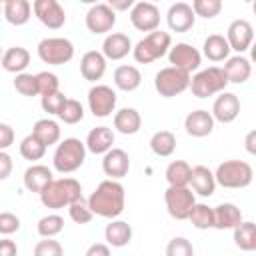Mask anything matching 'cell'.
I'll return each mask as SVG.
<instances>
[{
	"label": "cell",
	"mask_w": 256,
	"mask_h": 256,
	"mask_svg": "<svg viewBox=\"0 0 256 256\" xmlns=\"http://www.w3.org/2000/svg\"><path fill=\"white\" fill-rule=\"evenodd\" d=\"M88 204H90V208L96 216L110 218V220L118 218L124 212V206H126V190L114 178L102 180L96 186V190L88 196Z\"/></svg>",
	"instance_id": "1"
},
{
	"label": "cell",
	"mask_w": 256,
	"mask_h": 256,
	"mask_svg": "<svg viewBox=\"0 0 256 256\" xmlns=\"http://www.w3.org/2000/svg\"><path fill=\"white\" fill-rule=\"evenodd\" d=\"M38 196L46 208L60 210L64 206H70L74 200H78L82 196V186L76 178H70V176L54 178Z\"/></svg>",
	"instance_id": "2"
},
{
	"label": "cell",
	"mask_w": 256,
	"mask_h": 256,
	"mask_svg": "<svg viewBox=\"0 0 256 256\" xmlns=\"http://www.w3.org/2000/svg\"><path fill=\"white\" fill-rule=\"evenodd\" d=\"M86 142H82L80 138H64L52 156V166L54 170H58L60 174H70L76 172L84 160H86Z\"/></svg>",
	"instance_id": "3"
},
{
	"label": "cell",
	"mask_w": 256,
	"mask_h": 256,
	"mask_svg": "<svg viewBox=\"0 0 256 256\" xmlns=\"http://www.w3.org/2000/svg\"><path fill=\"white\" fill-rule=\"evenodd\" d=\"M172 48V38L168 32L162 30H154L148 32L142 40H138L132 48V56L138 64H150L158 58H162L164 54H168V50Z\"/></svg>",
	"instance_id": "4"
},
{
	"label": "cell",
	"mask_w": 256,
	"mask_h": 256,
	"mask_svg": "<svg viewBox=\"0 0 256 256\" xmlns=\"http://www.w3.org/2000/svg\"><path fill=\"white\" fill-rule=\"evenodd\" d=\"M216 182L222 186V188H246L252 184V178H254V170L248 162L244 160H224L222 164H218L216 172Z\"/></svg>",
	"instance_id": "5"
},
{
	"label": "cell",
	"mask_w": 256,
	"mask_h": 256,
	"mask_svg": "<svg viewBox=\"0 0 256 256\" xmlns=\"http://www.w3.org/2000/svg\"><path fill=\"white\" fill-rule=\"evenodd\" d=\"M190 80H192L190 72L170 64V66L156 72L154 88L162 98H174V96H178V94H182L184 90L190 88Z\"/></svg>",
	"instance_id": "6"
},
{
	"label": "cell",
	"mask_w": 256,
	"mask_h": 256,
	"mask_svg": "<svg viewBox=\"0 0 256 256\" xmlns=\"http://www.w3.org/2000/svg\"><path fill=\"white\" fill-rule=\"evenodd\" d=\"M228 78L224 74V68H218V66H210V68H204L200 72H196L190 80V90L196 98H208V96H214V94H220L226 90L228 86Z\"/></svg>",
	"instance_id": "7"
},
{
	"label": "cell",
	"mask_w": 256,
	"mask_h": 256,
	"mask_svg": "<svg viewBox=\"0 0 256 256\" xmlns=\"http://www.w3.org/2000/svg\"><path fill=\"white\" fill-rule=\"evenodd\" d=\"M38 58L44 64L50 66H62L74 58V44L68 38L62 36H52V38H42L36 46Z\"/></svg>",
	"instance_id": "8"
},
{
	"label": "cell",
	"mask_w": 256,
	"mask_h": 256,
	"mask_svg": "<svg viewBox=\"0 0 256 256\" xmlns=\"http://www.w3.org/2000/svg\"><path fill=\"white\" fill-rule=\"evenodd\" d=\"M164 204L174 220H188L190 210L196 204L194 190L188 186H168L164 192Z\"/></svg>",
	"instance_id": "9"
},
{
	"label": "cell",
	"mask_w": 256,
	"mask_h": 256,
	"mask_svg": "<svg viewBox=\"0 0 256 256\" xmlns=\"http://www.w3.org/2000/svg\"><path fill=\"white\" fill-rule=\"evenodd\" d=\"M130 22L140 32H154L160 26V10L150 0H140L130 8Z\"/></svg>",
	"instance_id": "10"
},
{
	"label": "cell",
	"mask_w": 256,
	"mask_h": 256,
	"mask_svg": "<svg viewBox=\"0 0 256 256\" xmlns=\"http://www.w3.org/2000/svg\"><path fill=\"white\" fill-rule=\"evenodd\" d=\"M86 28L92 34H108L116 24V10L110 4H92L86 12Z\"/></svg>",
	"instance_id": "11"
},
{
	"label": "cell",
	"mask_w": 256,
	"mask_h": 256,
	"mask_svg": "<svg viewBox=\"0 0 256 256\" xmlns=\"http://www.w3.org/2000/svg\"><path fill=\"white\" fill-rule=\"evenodd\" d=\"M88 108L96 118H106L116 108V92L106 84H96L88 90Z\"/></svg>",
	"instance_id": "12"
},
{
	"label": "cell",
	"mask_w": 256,
	"mask_h": 256,
	"mask_svg": "<svg viewBox=\"0 0 256 256\" xmlns=\"http://www.w3.org/2000/svg\"><path fill=\"white\" fill-rule=\"evenodd\" d=\"M34 16L50 30H60L66 24V12L58 0H34Z\"/></svg>",
	"instance_id": "13"
},
{
	"label": "cell",
	"mask_w": 256,
	"mask_h": 256,
	"mask_svg": "<svg viewBox=\"0 0 256 256\" xmlns=\"http://www.w3.org/2000/svg\"><path fill=\"white\" fill-rule=\"evenodd\" d=\"M168 60H170L172 66L182 68V70H186V72L192 74L194 70L200 68V64H202V54H200V50L194 48L192 44H188V42H178V44H174V46L168 50Z\"/></svg>",
	"instance_id": "14"
},
{
	"label": "cell",
	"mask_w": 256,
	"mask_h": 256,
	"mask_svg": "<svg viewBox=\"0 0 256 256\" xmlns=\"http://www.w3.org/2000/svg\"><path fill=\"white\" fill-rule=\"evenodd\" d=\"M226 38L230 42V48L238 54L250 50L252 42H254V28L248 20L244 18H238V20H232L228 30H226Z\"/></svg>",
	"instance_id": "15"
},
{
	"label": "cell",
	"mask_w": 256,
	"mask_h": 256,
	"mask_svg": "<svg viewBox=\"0 0 256 256\" xmlns=\"http://www.w3.org/2000/svg\"><path fill=\"white\" fill-rule=\"evenodd\" d=\"M166 22H168V28H170L172 32L182 34V32L192 30V26H194V22H196V12H194V8H192L190 4H186V2H176V4H172V6L168 8V12H166Z\"/></svg>",
	"instance_id": "16"
},
{
	"label": "cell",
	"mask_w": 256,
	"mask_h": 256,
	"mask_svg": "<svg viewBox=\"0 0 256 256\" xmlns=\"http://www.w3.org/2000/svg\"><path fill=\"white\" fill-rule=\"evenodd\" d=\"M102 170L108 178H114V180H120L124 176H128L130 172V156L126 150L122 148H110L104 158H102Z\"/></svg>",
	"instance_id": "17"
},
{
	"label": "cell",
	"mask_w": 256,
	"mask_h": 256,
	"mask_svg": "<svg viewBox=\"0 0 256 256\" xmlns=\"http://www.w3.org/2000/svg\"><path fill=\"white\" fill-rule=\"evenodd\" d=\"M238 114H240V100H238V96L232 94V92H226V90L220 92L218 98L212 104L214 120H218L222 124H230V122H234L238 118Z\"/></svg>",
	"instance_id": "18"
},
{
	"label": "cell",
	"mask_w": 256,
	"mask_h": 256,
	"mask_svg": "<svg viewBox=\"0 0 256 256\" xmlns=\"http://www.w3.org/2000/svg\"><path fill=\"white\" fill-rule=\"evenodd\" d=\"M214 116L208 110H192L184 118V128L192 138H204L214 130Z\"/></svg>",
	"instance_id": "19"
},
{
	"label": "cell",
	"mask_w": 256,
	"mask_h": 256,
	"mask_svg": "<svg viewBox=\"0 0 256 256\" xmlns=\"http://www.w3.org/2000/svg\"><path fill=\"white\" fill-rule=\"evenodd\" d=\"M106 56L98 50H88L84 52V56L80 58V74L84 80L88 82H96L104 76L106 72Z\"/></svg>",
	"instance_id": "20"
},
{
	"label": "cell",
	"mask_w": 256,
	"mask_h": 256,
	"mask_svg": "<svg viewBox=\"0 0 256 256\" xmlns=\"http://www.w3.org/2000/svg\"><path fill=\"white\" fill-rule=\"evenodd\" d=\"M52 180H54V174L44 164H32V166H28L24 170V176H22L24 188L28 192H36V194H40Z\"/></svg>",
	"instance_id": "21"
},
{
	"label": "cell",
	"mask_w": 256,
	"mask_h": 256,
	"mask_svg": "<svg viewBox=\"0 0 256 256\" xmlns=\"http://www.w3.org/2000/svg\"><path fill=\"white\" fill-rule=\"evenodd\" d=\"M132 42L122 32H110L102 42V54L108 60H122L132 52Z\"/></svg>",
	"instance_id": "22"
},
{
	"label": "cell",
	"mask_w": 256,
	"mask_h": 256,
	"mask_svg": "<svg viewBox=\"0 0 256 256\" xmlns=\"http://www.w3.org/2000/svg\"><path fill=\"white\" fill-rule=\"evenodd\" d=\"M216 176H214V172L208 168V166H202V164H198V166H194L192 168V176H190V186H192V190H194V194H198V196H212L214 194V190H216Z\"/></svg>",
	"instance_id": "23"
},
{
	"label": "cell",
	"mask_w": 256,
	"mask_h": 256,
	"mask_svg": "<svg viewBox=\"0 0 256 256\" xmlns=\"http://www.w3.org/2000/svg\"><path fill=\"white\" fill-rule=\"evenodd\" d=\"M242 222V212L232 202H222L214 208V228L216 230H234Z\"/></svg>",
	"instance_id": "24"
},
{
	"label": "cell",
	"mask_w": 256,
	"mask_h": 256,
	"mask_svg": "<svg viewBox=\"0 0 256 256\" xmlns=\"http://www.w3.org/2000/svg\"><path fill=\"white\" fill-rule=\"evenodd\" d=\"M230 42L222 34H210L202 44V54L210 62H224L230 58Z\"/></svg>",
	"instance_id": "25"
},
{
	"label": "cell",
	"mask_w": 256,
	"mask_h": 256,
	"mask_svg": "<svg viewBox=\"0 0 256 256\" xmlns=\"http://www.w3.org/2000/svg\"><path fill=\"white\" fill-rule=\"evenodd\" d=\"M224 74L228 78V82L232 84H244L250 74H252V64L248 58H244L242 54H236V56H230L228 60H224Z\"/></svg>",
	"instance_id": "26"
},
{
	"label": "cell",
	"mask_w": 256,
	"mask_h": 256,
	"mask_svg": "<svg viewBox=\"0 0 256 256\" xmlns=\"http://www.w3.org/2000/svg\"><path fill=\"white\" fill-rule=\"evenodd\" d=\"M114 144V132L108 126H96L86 136V148L92 154H106Z\"/></svg>",
	"instance_id": "27"
},
{
	"label": "cell",
	"mask_w": 256,
	"mask_h": 256,
	"mask_svg": "<svg viewBox=\"0 0 256 256\" xmlns=\"http://www.w3.org/2000/svg\"><path fill=\"white\" fill-rule=\"evenodd\" d=\"M104 240L112 246V248H122L126 244H130L132 240V226L124 220H110V224H106L104 228Z\"/></svg>",
	"instance_id": "28"
},
{
	"label": "cell",
	"mask_w": 256,
	"mask_h": 256,
	"mask_svg": "<svg viewBox=\"0 0 256 256\" xmlns=\"http://www.w3.org/2000/svg\"><path fill=\"white\" fill-rule=\"evenodd\" d=\"M30 64V52L22 46H10L2 56V68L10 74H20Z\"/></svg>",
	"instance_id": "29"
},
{
	"label": "cell",
	"mask_w": 256,
	"mask_h": 256,
	"mask_svg": "<svg viewBox=\"0 0 256 256\" xmlns=\"http://www.w3.org/2000/svg\"><path fill=\"white\" fill-rule=\"evenodd\" d=\"M140 126H142V116L136 108H122L114 114V128L124 136L136 134Z\"/></svg>",
	"instance_id": "30"
},
{
	"label": "cell",
	"mask_w": 256,
	"mask_h": 256,
	"mask_svg": "<svg viewBox=\"0 0 256 256\" xmlns=\"http://www.w3.org/2000/svg\"><path fill=\"white\" fill-rule=\"evenodd\" d=\"M142 82V74L136 66L132 64H122L114 70V86L122 92H132L140 86Z\"/></svg>",
	"instance_id": "31"
},
{
	"label": "cell",
	"mask_w": 256,
	"mask_h": 256,
	"mask_svg": "<svg viewBox=\"0 0 256 256\" xmlns=\"http://www.w3.org/2000/svg\"><path fill=\"white\" fill-rule=\"evenodd\" d=\"M32 4L28 0H10L4 4V18L12 26H24L32 18Z\"/></svg>",
	"instance_id": "32"
},
{
	"label": "cell",
	"mask_w": 256,
	"mask_h": 256,
	"mask_svg": "<svg viewBox=\"0 0 256 256\" xmlns=\"http://www.w3.org/2000/svg\"><path fill=\"white\" fill-rule=\"evenodd\" d=\"M166 182L168 186H190V176H192V166L186 160H172L166 166Z\"/></svg>",
	"instance_id": "33"
},
{
	"label": "cell",
	"mask_w": 256,
	"mask_h": 256,
	"mask_svg": "<svg viewBox=\"0 0 256 256\" xmlns=\"http://www.w3.org/2000/svg\"><path fill=\"white\" fill-rule=\"evenodd\" d=\"M150 148L156 156L160 158H168L174 154L176 150V136L170 132V130H158L152 134L150 138Z\"/></svg>",
	"instance_id": "34"
},
{
	"label": "cell",
	"mask_w": 256,
	"mask_h": 256,
	"mask_svg": "<svg viewBox=\"0 0 256 256\" xmlns=\"http://www.w3.org/2000/svg\"><path fill=\"white\" fill-rule=\"evenodd\" d=\"M32 134H36L46 146H52V144H58L60 140V126L52 118H40L32 126Z\"/></svg>",
	"instance_id": "35"
},
{
	"label": "cell",
	"mask_w": 256,
	"mask_h": 256,
	"mask_svg": "<svg viewBox=\"0 0 256 256\" xmlns=\"http://www.w3.org/2000/svg\"><path fill=\"white\" fill-rule=\"evenodd\" d=\"M234 244L244 250V252H250L256 248V224L254 222H240L236 228H234Z\"/></svg>",
	"instance_id": "36"
},
{
	"label": "cell",
	"mask_w": 256,
	"mask_h": 256,
	"mask_svg": "<svg viewBox=\"0 0 256 256\" xmlns=\"http://www.w3.org/2000/svg\"><path fill=\"white\" fill-rule=\"evenodd\" d=\"M46 148H48V146H46L36 134H28V136H24L22 142H20V156H22L24 160L36 162V160L44 158Z\"/></svg>",
	"instance_id": "37"
},
{
	"label": "cell",
	"mask_w": 256,
	"mask_h": 256,
	"mask_svg": "<svg viewBox=\"0 0 256 256\" xmlns=\"http://www.w3.org/2000/svg\"><path fill=\"white\" fill-rule=\"evenodd\" d=\"M188 220L192 222L194 228L198 230H208V228H214V208L208 206V204H194L192 210H190V216Z\"/></svg>",
	"instance_id": "38"
},
{
	"label": "cell",
	"mask_w": 256,
	"mask_h": 256,
	"mask_svg": "<svg viewBox=\"0 0 256 256\" xmlns=\"http://www.w3.org/2000/svg\"><path fill=\"white\" fill-rule=\"evenodd\" d=\"M36 230L42 238H54L64 230V218L60 214H46L38 220Z\"/></svg>",
	"instance_id": "39"
},
{
	"label": "cell",
	"mask_w": 256,
	"mask_h": 256,
	"mask_svg": "<svg viewBox=\"0 0 256 256\" xmlns=\"http://www.w3.org/2000/svg\"><path fill=\"white\" fill-rule=\"evenodd\" d=\"M68 214L76 224H88L92 220V216H94V212H92V208L88 204V198H84V196H80L78 200H74L68 206Z\"/></svg>",
	"instance_id": "40"
},
{
	"label": "cell",
	"mask_w": 256,
	"mask_h": 256,
	"mask_svg": "<svg viewBox=\"0 0 256 256\" xmlns=\"http://www.w3.org/2000/svg\"><path fill=\"white\" fill-rule=\"evenodd\" d=\"M14 88L18 94L22 96H36L40 94L38 92V80H36V74H30V72H20L14 76Z\"/></svg>",
	"instance_id": "41"
},
{
	"label": "cell",
	"mask_w": 256,
	"mask_h": 256,
	"mask_svg": "<svg viewBox=\"0 0 256 256\" xmlns=\"http://www.w3.org/2000/svg\"><path fill=\"white\" fill-rule=\"evenodd\" d=\"M58 118H60L64 124L74 126V124L82 122V118H84V106H82L78 100L68 98L66 104H64V108H62V112L58 114Z\"/></svg>",
	"instance_id": "42"
},
{
	"label": "cell",
	"mask_w": 256,
	"mask_h": 256,
	"mask_svg": "<svg viewBox=\"0 0 256 256\" xmlns=\"http://www.w3.org/2000/svg\"><path fill=\"white\" fill-rule=\"evenodd\" d=\"M222 6H224L222 0H192V8H194L196 16L206 18V20L218 16L222 12Z\"/></svg>",
	"instance_id": "43"
},
{
	"label": "cell",
	"mask_w": 256,
	"mask_h": 256,
	"mask_svg": "<svg viewBox=\"0 0 256 256\" xmlns=\"http://www.w3.org/2000/svg\"><path fill=\"white\" fill-rule=\"evenodd\" d=\"M36 80H38V92L40 96H46V94H52V92H58L60 90V80L54 72H38L36 74Z\"/></svg>",
	"instance_id": "44"
},
{
	"label": "cell",
	"mask_w": 256,
	"mask_h": 256,
	"mask_svg": "<svg viewBox=\"0 0 256 256\" xmlns=\"http://www.w3.org/2000/svg\"><path fill=\"white\" fill-rule=\"evenodd\" d=\"M66 100H68V98H66V96H64V94L58 90V92H52V94H46V96H42L40 104H42V110H44V112L58 116V114L62 112V108H64Z\"/></svg>",
	"instance_id": "45"
},
{
	"label": "cell",
	"mask_w": 256,
	"mask_h": 256,
	"mask_svg": "<svg viewBox=\"0 0 256 256\" xmlns=\"http://www.w3.org/2000/svg\"><path fill=\"white\" fill-rule=\"evenodd\" d=\"M192 254H194V246L184 236L172 238L166 246V256H192Z\"/></svg>",
	"instance_id": "46"
},
{
	"label": "cell",
	"mask_w": 256,
	"mask_h": 256,
	"mask_svg": "<svg viewBox=\"0 0 256 256\" xmlns=\"http://www.w3.org/2000/svg\"><path fill=\"white\" fill-rule=\"evenodd\" d=\"M64 252L62 244L58 240H52V238H46V240H40L36 246H34V256H60Z\"/></svg>",
	"instance_id": "47"
},
{
	"label": "cell",
	"mask_w": 256,
	"mask_h": 256,
	"mask_svg": "<svg viewBox=\"0 0 256 256\" xmlns=\"http://www.w3.org/2000/svg\"><path fill=\"white\" fill-rule=\"evenodd\" d=\"M20 228V218L12 212H2L0 214V234L8 236V234H14L18 232Z\"/></svg>",
	"instance_id": "48"
},
{
	"label": "cell",
	"mask_w": 256,
	"mask_h": 256,
	"mask_svg": "<svg viewBox=\"0 0 256 256\" xmlns=\"http://www.w3.org/2000/svg\"><path fill=\"white\" fill-rule=\"evenodd\" d=\"M12 142H14V130H12L10 124L2 122V124H0V150L10 148Z\"/></svg>",
	"instance_id": "49"
},
{
	"label": "cell",
	"mask_w": 256,
	"mask_h": 256,
	"mask_svg": "<svg viewBox=\"0 0 256 256\" xmlns=\"http://www.w3.org/2000/svg\"><path fill=\"white\" fill-rule=\"evenodd\" d=\"M12 172V158L6 150L0 152V180H6Z\"/></svg>",
	"instance_id": "50"
},
{
	"label": "cell",
	"mask_w": 256,
	"mask_h": 256,
	"mask_svg": "<svg viewBox=\"0 0 256 256\" xmlns=\"http://www.w3.org/2000/svg\"><path fill=\"white\" fill-rule=\"evenodd\" d=\"M110 244L106 242V244H92V246H88V250H86V256H108L110 254Z\"/></svg>",
	"instance_id": "51"
},
{
	"label": "cell",
	"mask_w": 256,
	"mask_h": 256,
	"mask_svg": "<svg viewBox=\"0 0 256 256\" xmlns=\"http://www.w3.org/2000/svg\"><path fill=\"white\" fill-rule=\"evenodd\" d=\"M244 150H246L250 156H256V128L250 130V132L244 136Z\"/></svg>",
	"instance_id": "52"
},
{
	"label": "cell",
	"mask_w": 256,
	"mask_h": 256,
	"mask_svg": "<svg viewBox=\"0 0 256 256\" xmlns=\"http://www.w3.org/2000/svg\"><path fill=\"white\" fill-rule=\"evenodd\" d=\"M136 2H138V0H106V4H110L116 12H126V10H130Z\"/></svg>",
	"instance_id": "53"
},
{
	"label": "cell",
	"mask_w": 256,
	"mask_h": 256,
	"mask_svg": "<svg viewBox=\"0 0 256 256\" xmlns=\"http://www.w3.org/2000/svg\"><path fill=\"white\" fill-rule=\"evenodd\" d=\"M18 254V246L12 240H2L0 242V256H16Z\"/></svg>",
	"instance_id": "54"
},
{
	"label": "cell",
	"mask_w": 256,
	"mask_h": 256,
	"mask_svg": "<svg viewBox=\"0 0 256 256\" xmlns=\"http://www.w3.org/2000/svg\"><path fill=\"white\" fill-rule=\"evenodd\" d=\"M250 58H252V62L256 64V40H254L252 46H250Z\"/></svg>",
	"instance_id": "55"
},
{
	"label": "cell",
	"mask_w": 256,
	"mask_h": 256,
	"mask_svg": "<svg viewBox=\"0 0 256 256\" xmlns=\"http://www.w3.org/2000/svg\"><path fill=\"white\" fill-rule=\"evenodd\" d=\"M78 2H82V4H98V0H78Z\"/></svg>",
	"instance_id": "56"
},
{
	"label": "cell",
	"mask_w": 256,
	"mask_h": 256,
	"mask_svg": "<svg viewBox=\"0 0 256 256\" xmlns=\"http://www.w3.org/2000/svg\"><path fill=\"white\" fill-rule=\"evenodd\" d=\"M252 12H254V16H256V0H252Z\"/></svg>",
	"instance_id": "57"
},
{
	"label": "cell",
	"mask_w": 256,
	"mask_h": 256,
	"mask_svg": "<svg viewBox=\"0 0 256 256\" xmlns=\"http://www.w3.org/2000/svg\"><path fill=\"white\" fill-rule=\"evenodd\" d=\"M6 2H10V0H2V4H6Z\"/></svg>",
	"instance_id": "58"
},
{
	"label": "cell",
	"mask_w": 256,
	"mask_h": 256,
	"mask_svg": "<svg viewBox=\"0 0 256 256\" xmlns=\"http://www.w3.org/2000/svg\"><path fill=\"white\" fill-rule=\"evenodd\" d=\"M150 2H154V4H156V2H158V0H150Z\"/></svg>",
	"instance_id": "59"
},
{
	"label": "cell",
	"mask_w": 256,
	"mask_h": 256,
	"mask_svg": "<svg viewBox=\"0 0 256 256\" xmlns=\"http://www.w3.org/2000/svg\"><path fill=\"white\" fill-rule=\"evenodd\" d=\"M254 250H256V248H254Z\"/></svg>",
	"instance_id": "60"
}]
</instances>
